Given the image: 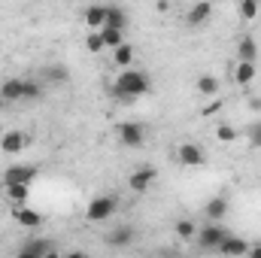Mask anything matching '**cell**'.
<instances>
[{
	"instance_id": "1",
	"label": "cell",
	"mask_w": 261,
	"mask_h": 258,
	"mask_svg": "<svg viewBox=\"0 0 261 258\" xmlns=\"http://www.w3.org/2000/svg\"><path fill=\"white\" fill-rule=\"evenodd\" d=\"M149 91H152V79H149V73H143L137 67H122V73L113 82V97L122 104H134L137 97H143Z\"/></svg>"
},
{
	"instance_id": "2",
	"label": "cell",
	"mask_w": 261,
	"mask_h": 258,
	"mask_svg": "<svg viewBox=\"0 0 261 258\" xmlns=\"http://www.w3.org/2000/svg\"><path fill=\"white\" fill-rule=\"evenodd\" d=\"M231 231L222 225V222H203V228H197V234H195V240H197V249L200 252H216L219 249V243L228 237Z\"/></svg>"
},
{
	"instance_id": "3",
	"label": "cell",
	"mask_w": 261,
	"mask_h": 258,
	"mask_svg": "<svg viewBox=\"0 0 261 258\" xmlns=\"http://www.w3.org/2000/svg\"><path fill=\"white\" fill-rule=\"evenodd\" d=\"M116 210H119V197H116V194H97V197L88 200L85 219H88V222H107Z\"/></svg>"
},
{
	"instance_id": "4",
	"label": "cell",
	"mask_w": 261,
	"mask_h": 258,
	"mask_svg": "<svg viewBox=\"0 0 261 258\" xmlns=\"http://www.w3.org/2000/svg\"><path fill=\"white\" fill-rule=\"evenodd\" d=\"M58 252V243L55 240H46V237H28L21 246H18V255L21 258H49Z\"/></svg>"
},
{
	"instance_id": "5",
	"label": "cell",
	"mask_w": 261,
	"mask_h": 258,
	"mask_svg": "<svg viewBox=\"0 0 261 258\" xmlns=\"http://www.w3.org/2000/svg\"><path fill=\"white\" fill-rule=\"evenodd\" d=\"M116 140L128 149H137L146 143V125L143 122H122V125H116Z\"/></svg>"
},
{
	"instance_id": "6",
	"label": "cell",
	"mask_w": 261,
	"mask_h": 258,
	"mask_svg": "<svg viewBox=\"0 0 261 258\" xmlns=\"http://www.w3.org/2000/svg\"><path fill=\"white\" fill-rule=\"evenodd\" d=\"M155 179H158V170H155V167H149V164H146V167H137V170L128 173V189L134 194H143L155 186Z\"/></svg>"
},
{
	"instance_id": "7",
	"label": "cell",
	"mask_w": 261,
	"mask_h": 258,
	"mask_svg": "<svg viewBox=\"0 0 261 258\" xmlns=\"http://www.w3.org/2000/svg\"><path fill=\"white\" fill-rule=\"evenodd\" d=\"M176 161H179L182 167H203V164H206V149L197 146V143H179Z\"/></svg>"
},
{
	"instance_id": "8",
	"label": "cell",
	"mask_w": 261,
	"mask_h": 258,
	"mask_svg": "<svg viewBox=\"0 0 261 258\" xmlns=\"http://www.w3.org/2000/svg\"><path fill=\"white\" fill-rule=\"evenodd\" d=\"M134 240H137V228H134V225H119V228H113L110 234H103V243L113 246V249H128Z\"/></svg>"
},
{
	"instance_id": "9",
	"label": "cell",
	"mask_w": 261,
	"mask_h": 258,
	"mask_svg": "<svg viewBox=\"0 0 261 258\" xmlns=\"http://www.w3.org/2000/svg\"><path fill=\"white\" fill-rule=\"evenodd\" d=\"M37 173H40V170H37L34 164H9L6 173H3V186H6V183H28V186H31V183L37 179Z\"/></svg>"
},
{
	"instance_id": "10",
	"label": "cell",
	"mask_w": 261,
	"mask_h": 258,
	"mask_svg": "<svg viewBox=\"0 0 261 258\" xmlns=\"http://www.w3.org/2000/svg\"><path fill=\"white\" fill-rule=\"evenodd\" d=\"M228 210H231L228 194H213V197L203 203V216H206L210 222H222V219L228 216Z\"/></svg>"
},
{
	"instance_id": "11",
	"label": "cell",
	"mask_w": 261,
	"mask_h": 258,
	"mask_svg": "<svg viewBox=\"0 0 261 258\" xmlns=\"http://www.w3.org/2000/svg\"><path fill=\"white\" fill-rule=\"evenodd\" d=\"M216 252H222V255H228V258H243V255H249V243H246L243 237H237V234H228V237L219 243Z\"/></svg>"
},
{
	"instance_id": "12",
	"label": "cell",
	"mask_w": 261,
	"mask_h": 258,
	"mask_svg": "<svg viewBox=\"0 0 261 258\" xmlns=\"http://www.w3.org/2000/svg\"><path fill=\"white\" fill-rule=\"evenodd\" d=\"M24 146H28L24 131H6L0 137V152H6V155H18V152H24Z\"/></svg>"
},
{
	"instance_id": "13",
	"label": "cell",
	"mask_w": 261,
	"mask_h": 258,
	"mask_svg": "<svg viewBox=\"0 0 261 258\" xmlns=\"http://www.w3.org/2000/svg\"><path fill=\"white\" fill-rule=\"evenodd\" d=\"M12 219H15V225H18V228H28V231H37V228L43 225V216H40L37 210L24 207V203L12 210Z\"/></svg>"
},
{
	"instance_id": "14",
	"label": "cell",
	"mask_w": 261,
	"mask_h": 258,
	"mask_svg": "<svg viewBox=\"0 0 261 258\" xmlns=\"http://www.w3.org/2000/svg\"><path fill=\"white\" fill-rule=\"evenodd\" d=\"M82 21L91 28V31H100L107 24V3H88L82 9Z\"/></svg>"
},
{
	"instance_id": "15",
	"label": "cell",
	"mask_w": 261,
	"mask_h": 258,
	"mask_svg": "<svg viewBox=\"0 0 261 258\" xmlns=\"http://www.w3.org/2000/svg\"><path fill=\"white\" fill-rule=\"evenodd\" d=\"M210 15H213V3H210V0H197L195 6L186 12V24H189V28H200V24L210 21Z\"/></svg>"
},
{
	"instance_id": "16",
	"label": "cell",
	"mask_w": 261,
	"mask_h": 258,
	"mask_svg": "<svg viewBox=\"0 0 261 258\" xmlns=\"http://www.w3.org/2000/svg\"><path fill=\"white\" fill-rule=\"evenodd\" d=\"M37 76H40L46 85H64V82H70V70H67L64 64H49V67H43Z\"/></svg>"
},
{
	"instance_id": "17",
	"label": "cell",
	"mask_w": 261,
	"mask_h": 258,
	"mask_svg": "<svg viewBox=\"0 0 261 258\" xmlns=\"http://www.w3.org/2000/svg\"><path fill=\"white\" fill-rule=\"evenodd\" d=\"M24 91V79H3L0 82V100L3 104H18Z\"/></svg>"
},
{
	"instance_id": "18",
	"label": "cell",
	"mask_w": 261,
	"mask_h": 258,
	"mask_svg": "<svg viewBox=\"0 0 261 258\" xmlns=\"http://www.w3.org/2000/svg\"><path fill=\"white\" fill-rule=\"evenodd\" d=\"M255 73H258L255 61H237L234 70H231V76H234V82H237V85H252Z\"/></svg>"
},
{
	"instance_id": "19",
	"label": "cell",
	"mask_w": 261,
	"mask_h": 258,
	"mask_svg": "<svg viewBox=\"0 0 261 258\" xmlns=\"http://www.w3.org/2000/svg\"><path fill=\"white\" fill-rule=\"evenodd\" d=\"M107 24L110 28H128L130 24V15H128V9L125 6H119V3H107Z\"/></svg>"
},
{
	"instance_id": "20",
	"label": "cell",
	"mask_w": 261,
	"mask_h": 258,
	"mask_svg": "<svg viewBox=\"0 0 261 258\" xmlns=\"http://www.w3.org/2000/svg\"><path fill=\"white\" fill-rule=\"evenodd\" d=\"M28 197H31V186H28V183H6V200H9L12 207L28 203Z\"/></svg>"
},
{
	"instance_id": "21",
	"label": "cell",
	"mask_w": 261,
	"mask_h": 258,
	"mask_svg": "<svg viewBox=\"0 0 261 258\" xmlns=\"http://www.w3.org/2000/svg\"><path fill=\"white\" fill-rule=\"evenodd\" d=\"M46 82L37 76V79H24V91H21V100H43L46 97Z\"/></svg>"
},
{
	"instance_id": "22",
	"label": "cell",
	"mask_w": 261,
	"mask_h": 258,
	"mask_svg": "<svg viewBox=\"0 0 261 258\" xmlns=\"http://www.w3.org/2000/svg\"><path fill=\"white\" fill-rule=\"evenodd\" d=\"M237 61H258V43L252 37H240V43H237Z\"/></svg>"
},
{
	"instance_id": "23",
	"label": "cell",
	"mask_w": 261,
	"mask_h": 258,
	"mask_svg": "<svg viewBox=\"0 0 261 258\" xmlns=\"http://www.w3.org/2000/svg\"><path fill=\"white\" fill-rule=\"evenodd\" d=\"M195 88H197V91H200V94H203V97H216L222 85H219V79H216L213 73H203V76H197Z\"/></svg>"
},
{
	"instance_id": "24",
	"label": "cell",
	"mask_w": 261,
	"mask_h": 258,
	"mask_svg": "<svg viewBox=\"0 0 261 258\" xmlns=\"http://www.w3.org/2000/svg\"><path fill=\"white\" fill-rule=\"evenodd\" d=\"M134 55H137V52H134V46L125 40L122 46H116V49H113V64H116V67H130V64H134Z\"/></svg>"
},
{
	"instance_id": "25",
	"label": "cell",
	"mask_w": 261,
	"mask_h": 258,
	"mask_svg": "<svg viewBox=\"0 0 261 258\" xmlns=\"http://www.w3.org/2000/svg\"><path fill=\"white\" fill-rule=\"evenodd\" d=\"M100 37H103L107 49H116V46L125 43V31H122V28H110V24H103V28H100Z\"/></svg>"
},
{
	"instance_id": "26",
	"label": "cell",
	"mask_w": 261,
	"mask_h": 258,
	"mask_svg": "<svg viewBox=\"0 0 261 258\" xmlns=\"http://www.w3.org/2000/svg\"><path fill=\"white\" fill-rule=\"evenodd\" d=\"M258 9H261L258 0H240V6H237V12H240L243 21H252V18L258 15Z\"/></svg>"
},
{
	"instance_id": "27",
	"label": "cell",
	"mask_w": 261,
	"mask_h": 258,
	"mask_svg": "<svg viewBox=\"0 0 261 258\" xmlns=\"http://www.w3.org/2000/svg\"><path fill=\"white\" fill-rule=\"evenodd\" d=\"M173 231L179 234V240H195V234H197V225L192 222V219H179Z\"/></svg>"
},
{
	"instance_id": "28",
	"label": "cell",
	"mask_w": 261,
	"mask_h": 258,
	"mask_svg": "<svg viewBox=\"0 0 261 258\" xmlns=\"http://www.w3.org/2000/svg\"><path fill=\"white\" fill-rule=\"evenodd\" d=\"M85 49H88L91 55H97V52H103V49H107V43H103L100 31H91V34L85 37Z\"/></svg>"
},
{
	"instance_id": "29",
	"label": "cell",
	"mask_w": 261,
	"mask_h": 258,
	"mask_svg": "<svg viewBox=\"0 0 261 258\" xmlns=\"http://www.w3.org/2000/svg\"><path fill=\"white\" fill-rule=\"evenodd\" d=\"M216 140H219V143H234V140H237V128L228 125V122H222V125L216 128Z\"/></svg>"
},
{
	"instance_id": "30",
	"label": "cell",
	"mask_w": 261,
	"mask_h": 258,
	"mask_svg": "<svg viewBox=\"0 0 261 258\" xmlns=\"http://www.w3.org/2000/svg\"><path fill=\"white\" fill-rule=\"evenodd\" d=\"M246 140H249L252 149H261V119H255V122L246 128Z\"/></svg>"
},
{
	"instance_id": "31",
	"label": "cell",
	"mask_w": 261,
	"mask_h": 258,
	"mask_svg": "<svg viewBox=\"0 0 261 258\" xmlns=\"http://www.w3.org/2000/svg\"><path fill=\"white\" fill-rule=\"evenodd\" d=\"M219 110H222V97L216 94V97H213L210 104H203V107H200V116H203V119H210V116H216Z\"/></svg>"
},
{
	"instance_id": "32",
	"label": "cell",
	"mask_w": 261,
	"mask_h": 258,
	"mask_svg": "<svg viewBox=\"0 0 261 258\" xmlns=\"http://www.w3.org/2000/svg\"><path fill=\"white\" fill-rule=\"evenodd\" d=\"M252 113H261V97H249V104H246Z\"/></svg>"
},
{
	"instance_id": "33",
	"label": "cell",
	"mask_w": 261,
	"mask_h": 258,
	"mask_svg": "<svg viewBox=\"0 0 261 258\" xmlns=\"http://www.w3.org/2000/svg\"><path fill=\"white\" fill-rule=\"evenodd\" d=\"M249 255H252V258H261V243H249Z\"/></svg>"
},
{
	"instance_id": "34",
	"label": "cell",
	"mask_w": 261,
	"mask_h": 258,
	"mask_svg": "<svg viewBox=\"0 0 261 258\" xmlns=\"http://www.w3.org/2000/svg\"><path fill=\"white\" fill-rule=\"evenodd\" d=\"M0 104H3V100H0Z\"/></svg>"
}]
</instances>
